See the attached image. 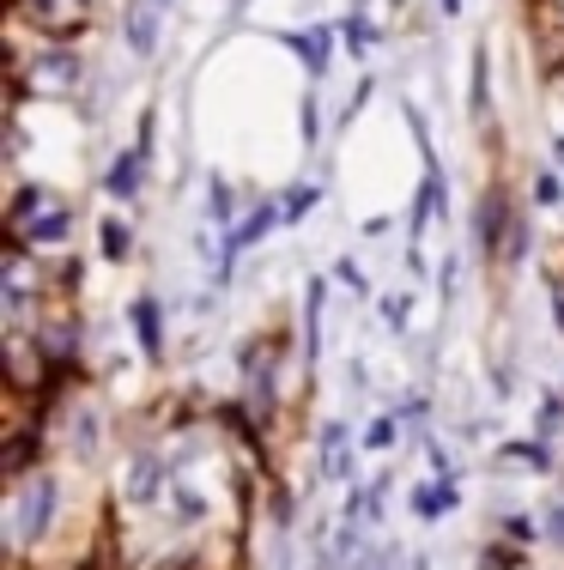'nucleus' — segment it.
<instances>
[{
    "label": "nucleus",
    "instance_id": "obj_1",
    "mask_svg": "<svg viewBox=\"0 0 564 570\" xmlns=\"http://www.w3.org/2000/svg\"><path fill=\"white\" fill-rule=\"evenodd\" d=\"M56 498H61L56 480H37L31 485V498H24V510H19V540H24V547H31V540H43L49 515H56Z\"/></svg>",
    "mask_w": 564,
    "mask_h": 570
},
{
    "label": "nucleus",
    "instance_id": "obj_2",
    "mask_svg": "<svg viewBox=\"0 0 564 570\" xmlns=\"http://www.w3.org/2000/svg\"><path fill=\"white\" fill-rule=\"evenodd\" d=\"M504 237V195H479V219H474V243L479 255H492Z\"/></svg>",
    "mask_w": 564,
    "mask_h": 570
},
{
    "label": "nucleus",
    "instance_id": "obj_3",
    "mask_svg": "<svg viewBox=\"0 0 564 570\" xmlns=\"http://www.w3.org/2000/svg\"><path fill=\"white\" fill-rule=\"evenodd\" d=\"M413 510H419L425 522H437V515H449V510H455V480L419 485V492H413Z\"/></svg>",
    "mask_w": 564,
    "mask_h": 570
},
{
    "label": "nucleus",
    "instance_id": "obj_4",
    "mask_svg": "<svg viewBox=\"0 0 564 570\" xmlns=\"http://www.w3.org/2000/svg\"><path fill=\"white\" fill-rule=\"evenodd\" d=\"M133 334H140L146 358H158V346H165V334H158V304H152V297H140V304H133Z\"/></svg>",
    "mask_w": 564,
    "mask_h": 570
},
{
    "label": "nucleus",
    "instance_id": "obj_5",
    "mask_svg": "<svg viewBox=\"0 0 564 570\" xmlns=\"http://www.w3.org/2000/svg\"><path fill=\"white\" fill-rule=\"evenodd\" d=\"M152 492H158V461L140 455V461H133V473H128V498H133V504H152Z\"/></svg>",
    "mask_w": 564,
    "mask_h": 570
},
{
    "label": "nucleus",
    "instance_id": "obj_6",
    "mask_svg": "<svg viewBox=\"0 0 564 570\" xmlns=\"http://www.w3.org/2000/svg\"><path fill=\"white\" fill-rule=\"evenodd\" d=\"M128 43L140 49V56H152V49H158V12H152V7H133V24H128Z\"/></svg>",
    "mask_w": 564,
    "mask_h": 570
},
{
    "label": "nucleus",
    "instance_id": "obj_7",
    "mask_svg": "<svg viewBox=\"0 0 564 570\" xmlns=\"http://www.w3.org/2000/svg\"><path fill=\"white\" fill-rule=\"evenodd\" d=\"M291 49H298L304 61H310V73H321L328 67V31H310V37H286Z\"/></svg>",
    "mask_w": 564,
    "mask_h": 570
},
{
    "label": "nucleus",
    "instance_id": "obj_8",
    "mask_svg": "<svg viewBox=\"0 0 564 570\" xmlns=\"http://www.w3.org/2000/svg\"><path fill=\"white\" fill-rule=\"evenodd\" d=\"M321 468H328V480H346V473H353V455H346V443H340V431H328V438H321Z\"/></svg>",
    "mask_w": 564,
    "mask_h": 570
},
{
    "label": "nucleus",
    "instance_id": "obj_9",
    "mask_svg": "<svg viewBox=\"0 0 564 570\" xmlns=\"http://www.w3.org/2000/svg\"><path fill=\"white\" fill-rule=\"evenodd\" d=\"M509 461H522V468L546 473V468H553V450H546V443H509Z\"/></svg>",
    "mask_w": 564,
    "mask_h": 570
},
{
    "label": "nucleus",
    "instance_id": "obj_10",
    "mask_svg": "<svg viewBox=\"0 0 564 570\" xmlns=\"http://www.w3.org/2000/svg\"><path fill=\"white\" fill-rule=\"evenodd\" d=\"M140 188V158H116V170H110V195H133Z\"/></svg>",
    "mask_w": 564,
    "mask_h": 570
},
{
    "label": "nucleus",
    "instance_id": "obj_11",
    "mask_svg": "<svg viewBox=\"0 0 564 570\" xmlns=\"http://www.w3.org/2000/svg\"><path fill=\"white\" fill-rule=\"evenodd\" d=\"M310 207H316V188H291V195L279 200V219H291V225H298Z\"/></svg>",
    "mask_w": 564,
    "mask_h": 570
},
{
    "label": "nucleus",
    "instance_id": "obj_12",
    "mask_svg": "<svg viewBox=\"0 0 564 570\" xmlns=\"http://www.w3.org/2000/svg\"><path fill=\"white\" fill-rule=\"evenodd\" d=\"M486 67H492V61H486V43H479V49H474V116H479V121H486Z\"/></svg>",
    "mask_w": 564,
    "mask_h": 570
},
{
    "label": "nucleus",
    "instance_id": "obj_13",
    "mask_svg": "<svg viewBox=\"0 0 564 570\" xmlns=\"http://www.w3.org/2000/svg\"><path fill=\"white\" fill-rule=\"evenodd\" d=\"M31 455H37V438H19V443H12V473L31 468Z\"/></svg>",
    "mask_w": 564,
    "mask_h": 570
},
{
    "label": "nucleus",
    "instance_id": "obj_14",
    "mask_svg": "<svg viewBox=\"0 0 564 570\" xmlns=\"http://www.w3.org/2000/svg\"><path fill=\"white\" fill-rule=\"evenodd\" d=\"M383 322H388V328H407V297H388V304H383Z\"/></svg>",
    "mask_w": 564,
    "mask_h": 570
},
{
    "label": "nucleus",
    "instance_id": "obj_15",
    "mask_svg": "<svg viewBox=\"0 0 564 570\" xmlns=\"http://www.w3.org/2000/svg\"><path fill=\"white\" fill-rule=\"evenodd\" d=\"M61 230H67V213H61V207H49V219H43V225H37V237H43V243H49V237H61Z\"/></svg>",
    "mask_w": 564,
    "mask_h": 570
},
{
    "label": "nucleus",
    "instance_id": "obj_16",
    "mask_svg": "<svg viewBox=\"0 0 564 570\" xmlns=\"http://www.w3.org/2000/svg\"><path fill=\"white\" fill-rule=\"evenodd\" d=\"M388 438H395V419H376V425L365 431V443H370V450H383Z\"/></svg>",
    "mask_w": 564,
    "mask_h": 570
},
{
    "label": "nucleus",
    "instance_id": "obj_17",
    "mask_svg": "<svg viewBox=\"0 0 564 570\" xmlns=\"http://www.w3.org/2000/svg\"><path fill=\"white\" fill-rule=\"evenodd\" d=\"M212 219H231V195H225V183H212Z\"/></svg>",
    "mask_w": 564,
    "mask_h": 570
},
{
    "label": "nucleus",
    "instance_id": "obj_18",
    "mask_svg": "<svg viewBox=\"0 0 564 570\" xmlns=\"http://www.w3.org/2000/svg\"><path fill=\"white\" fill-rule=\"evenodd\" d=\"M103 249L122 255V249H128V230H122V225H110V230H103Z\"/></svg>",
    "mask_w": 564,
    "mask_h": 570
},
{
    "label": "nucleus",
    "instance_id": "obj_19",
    "mask_svg": "<svg viewBox=\"0 0 564 570\" xmlns=\"http://www.w3.org/2000/svg\"><path fill=\"white\" fill-rule=\"evenodd\" d=\"M546 528H553V540H564V504L553 510V522H546Z\"/></svg>",
    "mask_w": 564,
    "mask_h": 570
}]
</instances>
